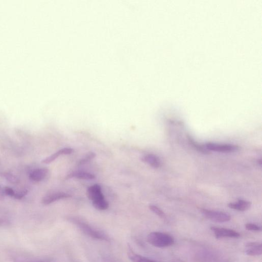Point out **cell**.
Listing matches in <instances>:
<instances>
[{
  "instance_id": "cell-23",
  "label": "cell",
  "mask_w": 262,
  "mask_h": 262,
  "mask_svg": "<svg viewBox=\"0 0 262 262\" xmlns=\"http://www.w3.org/2000/svg\"><path fill=\"white\" fill-rule=\"evenodd\" d=\"M27 193L28 192L27 190L22 191L21 192L15 193L13 198L16 199H21L27 194Z\"/></svg>"
},
{
  "instance_id": "cell-20",
  "label": "cell",
  "mask_w": 262,
  "mask_h": 262,
  "mask_svg": "<svg viewBox=\"0 0 262 262\" xmlns=\"http://www.w3.org/2000/svg\"><path fill=\"white\" fill-rule=\"evenodd\" d=\"M96 156V154L95 153L89 152L83 158L79 161L78 164L79 165L85 164L95 158Z\"/></svg>"
},
{
  "instance_id": "cell-3",
  "label": "cell",
  "mask_w": 262,
  "mask_h": 262,
  "mask_svg": "<svg viewBox=\"0 0 262 262\" xmlns=\"http://www.w3.org/2000/svg\"><path fill=\"white\" fill-rule=\"evenodd\" d=\"M201 212L206 218L214 222L223 223L228 222L231 219L230 215L226 213L207 209H203Z\"/></svg>"
},
{
  "instance_id": "cell-4",
  "label": "cell",
  "mask_w": 262,
  "mask_h": 262,
  "mask_svg": "<svg viewBox=\"0 0 262 262\" xmlns=\"http://www.w3.org/2000/svg\"><path fill=\"white\" fill-rule=\"evenodd\" d=\"M205 147L210 151H213L220 153H233L238 151L239 149L238 146L232 144H221L215 143H208Z\"/></svg>"
},
{
  "instance_id": "cell-24",
  "label": "cell",
  "mask_w": 262,
  "mask_h": 262,
  "mask_svg": "<svg viewBox=\"0 0 262 262\" xmlns=\"http://www.w3.org/2000/svg\"><path fill=\"white\" fill-rule=\"evenodd\" d=\"M4 192L5 195L11 197H14L15 193L12 189L9 188V187H6V188H4Z\"/></svg>"
},
{
  "instance_id": "cell-8",
  "label": "cell",
  "mask_w": 262,
  "mask_h": 262,
  "mask_svg": "<svg viewBox=\"0 0 262 262\" xmlns=\"http://www.w3.org/2000/svg\"><path fill=\"white\" fill-rule=\"evenodd\" d=\"M71 197L70 194L64 192L54 193L47 195L44 197L42 203L45 205H49L54 202Z\"/></svg>"
},
{
  "instance_id": "cell-16",
  "label": "cell",
  "mask_w": 262,
  "mask_h": 262,
  "mask_svg": "<svg viewBox=\"0 0 262 262\" xmlns=\"http://www.w3.org/2000/svg\"><path fill=\"white\" fill-rule=\"evenodd\" d=\"M188 139L191 145L194 147L197 151L204 154H210V151L208 150L207 148L196 142L190 135L188 136Z\"/></svg>"
},
{
  "instance_id": "cell-17",
  "label": "cell",
  "mask_w": 262,
  "mask_h": 262,
  "mask_svg": "<svg viewBox=\"0 0 262 262\" xmlns=\"http://www.w3.org/2000/svg\"><path fill=\"white\" fill-rule=\"evenodd\" d=\"M92 204L96 209L100 211L106 210L109 208V203L105 199L93 202Z\"/></svg>"
},
{
  "instance_id": "cell-19",
  "label": "cell",
  "mask_w": 262,
  "mask_h": 262,
  "mask_svg": "<svg viewBox=\"0 0 262 262\" xmlns=\"http://www.w3.org/2000/svg\"><path fill=\"white\" fill-rule=\"evenodd\" d=\"M14 262H43L34 259L24 256H17L14 258Z\"/></svg>"
},
{
  "instance_id": "cell-9",
  "label": "cell",
  "mask_w": 262,
  "mask_h": 262,
  "mask_svg": "<svg viewBox=\"0 0 262 262\" xmlns=\"http://www.w3.org/2000/svg\"><path fill=\"white\" fill-rule=\"evenodd\" d=\"M48 170L47 168H37L29 174V178L34 182H40L43 181L47 176Z\"/></svg>"
},
{
  "instance_id": "cell-22",
  "label": "cell",
  "mask_w": 262,
  "mask_h": 262,
  "mask_svg": "<svg viewBox=\"0 0 262 262\" xmlns=\"http://www.w3.org/2000/svg\"><path fill=\"white\" fill-rule=\"evenodd\" d=\"M246 228L247 230L252 232H261L262 231L261 227L254 223L247 224Z\"/></svg>"
},
{
  "instance_id": "cell-14",
  "label": "cell",
  "mask_w": 262,
  "mask_h": 262,
  "mask_svg": "<svg viewBox=\"0 0 262 262\" xmlns=\"http://www.w3.org/2000/svg\"><path fill=\"white\" fill-rule=\"evenodd\" d=\"M143 162L148 164L152 167L157 168L161 165V161L159 158L153 154H147L141 158Z\"/></svg>"
},
{
  "instance_id": "cell-11",
  "label": "cell",
  "mask_w": 262,
  "mask_h": 262,
  "mask_svg": "<svg viewBox=\"0 0 262 262\" xmlns=\"http://www.w3.org/2000/svg\"><path fill=\"white\" fill-rule=\"evenodd\" d=\"M252 206V203L244 200H239L236 203H231L228 204V207L233 210L241 212L249 210Z\"/></svg>"
},
{
  "instance_id": "cell-12",
  "label": "cell",
  "mask_w": 262,
  "mask_h": 262,
  "mask_svg": "<svg viewBox=\"0 0 262 262\" xmlns=\"http://www.w3.org/2000/svg\"><path fill=\"white\" fill-rule=\"evenodd\" d=\"M74 152V149L72 148H64L60 149L58 152L53 154L52 155L47 157L42 161L44 164H50L59 156L63 155H69Z\"/></svg>"
},
{
  "instance_id": "cell-18",
  "label": "cell",
  "mask_w": 262,
  "mask_h": 262,
  "mask_svg": "<svg viewBox=\"0 0 262 262\" xmlns=\"http://www.w3.org/2000/svg\"><path fill=\"white\" fill-rule=\"evenodd\" d=\"M149 209L160 218L162 219L166 218V215L165 213L160 209L156 207V206L154 205H149Z\"/></svg>"
},
{
  "instance_id": "cell-27",
  "label": "cell",
  "mask_w": 262,
  "mask_h": 262,
  "mask_svg": "<svg viewBox=\"0 0 262 262\" xmlns=\"http://www.w3.org/2000/svg\"><path fill=\"white\" fill-rule=\"evenodd\" d=\"M2 223V222L1 220H0V225H1Z\"/></svg>"
},
{
  "instance_id": "cell-2",
  "label": "cell",
  "mask_w": 262,
  "mask_h": 262,
  "mask_svg": "<svg viewBox=\"0 0 262 262\" xmlns=\"http://www.w3.org/2000/svg\"><path fill=\"white\" fill-rule=\"evenodd\" d=\"M147 241L149 245L158 248L170 247L175 243L174 238L169 234L158 232L149 234Z\"/></svg>"
},
{
  "instance_id": "cell-25",
  "label": "cell",
  "mask_w": 262,
  "mask_h": 262,
  "mask_svg": "<svg viewBox=\"0 0 262 262\" xmlns=\"http://www.w3.org/2000/svg\"><path fill=\"white\" fill-rule=\"evenodd\" d=\"M5 195L4 188H2V186L0 185V197H4Z\"/></svg>"
},
{
  "instance_id": "cell-6",
  "label": "cell",
  "mask_w": 262,
  "mask_h": 262,
  "mask_svg": "<svg viewBox=\"0 0 262 262\" xmlns=\"http://www.w3.org/2000/svg\"><path fill=\"white\" fill-rule=\"evenodd\" d=\"M211 230L217 239L230 238H238L240 237V234L236 231L226 228L212 227Z\"/></svg>"
},
{
  "instance_id": "cell-15",
  "label": "cell",
  "mask_w": 262,
  "mask_h": 262,
  "mask_svg": "<svg viewBox=\"0 0 262 262\" xmlns=\"http://www.w3.org/2000/svg\"><path fill=\"white\" fill-rule=\"evenodd\" d=\"M96 176L90 173L86 172H74L68 174L66 177V179H69L73 178H76L84 180H92L95 179Z\"/></svg>"
},
{
  "instance_id": "cell-1",
  "label": "cell",
  "mask_w": 262,
  "mask_h": 262,
  "mask_svg": "<svg viewBox=\"0 0 262 262\" xmlns=\"http://www.w3.org/2000/svg\"><path fill=\"white\" fill-rule=\"evenodd\" d=\"M67 220L76 225L84 234L94 239L110 242V238L104 233L92 228L83 220L76 217H70Z\"/></svg>"
},
{
  "instance_id": "cell-5",
  "label": "cell",
  "mask_w": 262,
  "mask_h": 262,
  "mask_svg": "<svg viewBox=\"0 0 262 262\" xmlns=\"http://www.w3.org/2000/svg\"><path fill=\"white\" fill-rule=\"evenodd\" d=\"M196 259L200 262H220V258L209 250H201L196 254Z\"/></svg>"
},
{
  "instance_id": "cell-7",
  "label": "cell",
  "mask_w": 262,
  "mask_h": 262,
  "mask_svg": "<svg viewBox=\"0 0 262 262\" xmlns=\"http://www.w3.org/2000/svg\"><path fill=\"white\" fill-rule=\"evenodd\" d=\"M87 195L92 203L105 199L101 186L97 184L89 187L87 191Z\"/></svg>"
},
{
  "instance_id": "cell-21",
  "label": "cell",
  "mask_w": 262,
  "mask_h": 262,
  "mask_svg": "<svg viewBox=\"0 0 262 262\" xmlns=\"http://www.w3.org/2000/svg\"><path fill=\"white\" fill-rule=\"evenodd\" d=\"M3 176L5 178L12 184H16L19 182V180L14 175L9 173H4Z\"/></svg>"
},
{
  "instance_id": "cell-26",
  "label": "cell",
  "mask_w": 262,
  "mask_h": 262,
  "mask_svg": "<svg viewBox=\"0 0 262 262\" xmlns=\"http://www.w3.org/2000/svg\"><path fill=\"white\" fill-rule=\"evenodd\" d=\"M104 262H115L114 261H112V260H110V259H105L104 260Z\"/></svg>"
},
{
  "instance_id": "cell-13",
  "label": "cell",
  "mask_w": 262,
  "mask_h": 262,
  "mask_svg": "<svg viewBox=\"0 0 262 262\" xmlns=\"http://www.w3.org/2000/svg\"><path fill=\"white\" fill-rule=\"evenodd\" d=\"M128 255L129 259L132 262H157L136 254L130 247H128Z\"/></svg>"
},
{
  "instance_id": "cell-10",
  "label": "cell",
  "mask_w": 262,
  "mask_h": 262,
  "mask_svg": "<svg viewBox=\"0 0 262 262\" xmlns=\"http://www.w3.org/2000/svg\"><path fill=\"white\" fill-rule=\"evenodd\" d=\"M246 253L250 256H258L262 255V244L258 242H249L246 246Z\"/></svg>"
}]
</instances>
